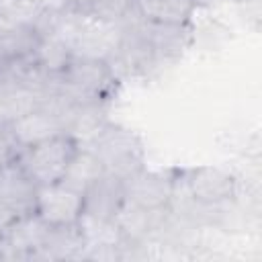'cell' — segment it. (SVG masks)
I'll return each instance as SVG.
<instances>
[{
  "instance_id": "obj_10",
  "label": "cell",
  "mask_w": 262,
  "mask_h": 262,
  "mask_svg": "<svg viewBox=\"0 0 262 262\" xmlns=\"http://www.w3.org/2000/svg\"><path fill=\"white\" fill-rule=\"evenodd\" d=\"M35 182L25 174L18 162L0 168V203L14 215H27L35 211Z\"/></svg>"
},
{
  "instance_id": "obj_14",
  "label": "cell",
  "mask_w": 262,
  "mask_h": 262,
  "mask_svg": "<svg viewBox=\"0 0 262 262\" xmlns=\"http://www.w3.org/2000/svg\"><path fill=\"white\" fill-rule=\"evenodd\" d=\"M43 14L37 0H0V16L18 25H33Z\"/></svg>"
},
{
  "instance_id": "obj_11",
  "label": "cell",
  "mask_w": 262,
  "mask_h": 262,
  "mask_svg": "<svg viewBox=\"0 0 262 262\" xmlns=\"http://www.w3.org/2000/svg\"><path fill=\"white\" fill-rule=\"evenodd\" d=\"M196 6L194 0H133L139 18L166 25H188Z\"/></svg>"
},
{
  "instance_id": "obj_3",
  "label": "cell",
  "mask_w": 262,
  "mask_h": 262,
  "mask_svg": "<svg viewBox=\"0 0 262 262\" xmlns=\"http://www.w3.org/2000/svg\"><path fill=\"white\" fill-rule=\"evenodd\" d=\"M78 149L80 143L72 135L61 133L20 149L16 162L25 170V174L35 182V186H47L63 178Z\"/></svg>"
},
{
  "instance_id": "obj_7",
  "label": "cell",
  "mask_w": 262,
  "mask_h": 262,
  "mask_svg": "<svg viewBox=\"0 0 262 262\" xmlns=\"http://www.w3.org/2000/svg\"><path fill=\"white\" fill-rule=\"evenodd\" d=\"M174 176L164 172H149L143 168L125 180V201L151 211L168 209L174 194Z\"/></svg>"
},
{
  "instance_id": "obj_2",
  "label": "cell",
  "mask_w": 262,
  "mask_h": 262,
  "mask_svg": "<svg viewBox=\"0 0 262 262\" xmlns=\"http://www.w3.org/2000/svg\"><path fill=\"white\" fill-rule=\"evenodd\" d=\"M86 147H90L98 156L104 172L119 176L121 180H129L133 174L145 168L141 139L123 125L106 123Z\"/></svg>"
},
{
  "instance_id": "obj_13",
  "label": "cell",
  "mask_w": 262,
  "mask_h": 262,
  "mask_svg": "<svg viewBox=\"0 0 262 262\" xmlns=\"http://www.w3.org/2000/svg\"><path fill=\"white\" fill-rule=\"evenodd\" d=\"M45 94L33 88H0V129H8L16 119L43 104Z\"/></svg>"
},
{
  "instance_id": "obj_12",
  "label": "cell",
  "mask_w": 262,
  "mask_h": 262,
  "mask_svg": "<svg viewBox=\"0 0 262 262\" xmlns=\"http://www.w3.org/2000/svg\"><path fill=\"white\" fill-rule=\"evenodd\" d=\"M102 174H104V166L98 160V156L90 147L80 145V149L72 158L66 174H63V178L59 182H63L66 186H70V188H74V190H78V192L84 194V190L94 180H98Z\"/></svg>"
},
{
  "instance_id": "obj_1",
  "label": "cell",
  "mask_w": 262,
  "mask_h": 262,
  "mask_svg": "<svg viewBox=\"0 0 262 262\" xmlns=\"http://www.w3.org/2000/svg\"><path fill=\"white\" fill-rule=\"evenodd\" d=\"M55 80L76 102H106L119 86V76L106 59L84 55H74Z\"/></svg>"
},
{
  "instance_id": "obj_5",
  "label": "cell",
  "mask_w": 262,
  "mask_h": 262,
  "mask_svg": "<svg viewBox=\"0 0 262 262\" xmlns=\"http://www.w3.org/2000/svg\"><path fill=\"white\" fill-rule=\"evenodd\" d=\"M184 190L194 203L203 207H221L235 196L237 180L233 174L221 168L203 166L190 170L184 176Z\"/></svg>"
},
{
  "instance_id": "obj_6",
  "label": "cell",
  "mask_w": 262,
  "mask_h": 262,
  "mask_svg": "<svg viewBox=\"0 0 262 262\" xmlns=\"http://www.w3.org/2000/svg\"><path fill=\"white\" fill-rule=\"evenodd\" d=\"M49 225L33 211L16 217L0 235L2 258H37L45 244Z\"/></svg>"
},
{
  "instance_id": "obj_16",
  "label": "cell",
  "mask_w": 262,
  "mask_h": 262,
  "mask_svg": "<svg viewBox=\"0 0 262 262\" xmlns=\"http://www.w3.org/2000/svg\"><path fill=\"white\" fill-rule=\"evenodd\" d=\"M194 2H196V4H201V2H205V0H194Z\"/></svg>"
},
{
  "instance_id": "obj_15",
  "label": "cell",
  "mask_w": 262,
  "mask_h": 262,
  "mask_svg": "<svg viewBox=\"0 0 262 262\" xmlns=\"http://www.w3.org/2000/svg\"><path fill=\"white\" fill-rule=\"evenodd\" d=\"M20 156V147L8 129H0V168L14 164Z\"/></svg>"
},
{
  "instance_id": "obj_4",
  "label": "cell",
  "mask_w": 262,
  "mask_h": 262,
  "mask_svg": "<svg viewBox=\"0 0 262 262\" xmlns=\"http://www.w3.org/2000/svg\"><path fill=\"white\" fill-rule=\"evenodd\" d=\"M84 211V194L66 186L63 182L37 186L35 213L49 227L78 225Z\"/></svg>"
},
{
  "instance_id": "obj_8",
  "label": "cell",
  "mask_w": 262,
  "mask_h": 262,
  "mask_svg": "<svg viewBox=\"0 0 262 262\" xmlns=\"http://www.w3.org/2000/svg\"><path fill=\"white\" fill-rule=\"evenodd\" d=\"M123 205H125V180L104 172L84 190L82 215L102 221H115Z\"/></svg>"
},
{
  "instance_id": "obj_9",
  "label": "cell",
  "mask_w": 262,
  "mask_h": 262,
  "mask_svg": "<svg viewBox=\"0 0 262 262\" xmlns=\"http://www.w3.org/2000/svg\"><path fill=\"white\" fill-rule=\"evenodd\" d=\"M143 35L149 43L156 66H164L182 55L188 45V25H166V23H149L141 18Z\"/></svg>"
}]
</instances>
